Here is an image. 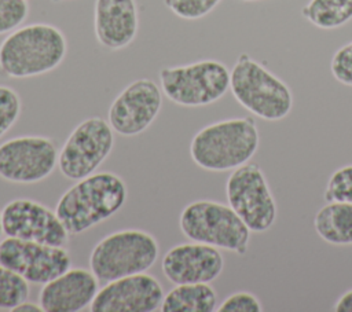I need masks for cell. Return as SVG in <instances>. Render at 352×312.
<instances>
[{
	"label": "cell",
	"mask_w": 352,
	"mask_h": 312,
	"mask_svg": "<svg viewBox=\"0 0 352 312\" xmlns=\"http://www.w3.org/2000/svg\"><path fill=\"white\" fill-rule=\"evenodd\" d=\"M126 197V184L118 175L94 172L63 192L55 213L69 234L78 235L116 214Z\"/></svg>",
	"instance_id": "cell-1"
},
{
	"label": "cell",
	"mask_w": 352,
	"mask_h": 312,
	"mask_svg": "<svg viewBox=\"0 0 352 312\" xmlns=\"http://www.w3.org/2000/svg\"><path fill=\"white\" fill-rule=\"evenodd\" d=\"M67 52L60 29L48 23H32L12 30L0 44V74L26 78L58 67Z\"/></svg>",
	"instance_id": "cell-2"
},
{
	"label": "cell",
	"mask_w": 352,
	"mask_h": 312,
	"mask_svg": "<svg viewBox=\"0 0 352 312\" xmlns=\"http://www.w3.org/2000/svg\"><path fill=\"white\" fill-rule=\"evenodd\" d=\"M258 140L253 118L223 120L195 133L190 144V155L202 169L231 170L246 164L256 154Z\"/></svg>",
	"instance_id": "cell-3"
},
{
	"label": "cell",
	"mask_w": 352,
	"mask_h": 312,
	"mask_svg": "<svg viewBox=\"0 0 352 312\" xmlns=\"http://www.w3.org/2000/svg\"><path fill=\"white\" fill-rule=\"evenodd\" d=\"M230 88L239 104L267 121L285 118L293 107L289 87L248 54H241L230 71Z\"/></svg>",
	"instance_id": "cell-4"
},
{
	"label": "cell",
	"mask_w": 352,
	"mask_h": 312,
	"mask_svg": "<svg viewBox=\"0 0 352 312\" xmlns=\"http://www.w3.org/2000/svg\"><path fill=\"white\" fill-rule=\"evenodd\" d=\"M157 239L142 230H121L100 239L89 254V268L107 283L151 268L158 258Z\"/></svg>",
	"instance_id": "cell-5"
},
{
	"label": "cell",
	"mask_w": 352,
	"mask_h": 312,
	"mask_svg": "<svg viewBox=\"0 0 352 312\" xmlns=\"http://www.w3.org/2000/svg\"><path fill=\"white\" fill-rule=\"evenodd\" d=\"M180 231L192 242L245 254L250 230L228 205L216 201H194L184 206L179 219Z\"/></svg>",
	"instance_id": "cell-6"
},
{
	"label": "cell",
	"mask_w": 352,
	"mask_h": 312,
	"mask_svg": "<svg viewBox=\"0 0 352 312\" xmlns=\"http://www.w3.org/2000/svg\"><path fill=\"white\" fill-rule=\"evenodd\" d=\"M160 84L170 102L184 107H199L224 96L230 88V71L224 63L205 59L183 66L162 67Z\"/></svg>",
	"instance_id": "cell-7"
},
{
	"label": "cell",
	"mask_w": 352,
	"mask_h": 312,
	"mask_svg": "<svg viewBox=\"0 0 352 312\" xmlns=\"http://www.w3.org/2000/svg\"><path fill=\"white\" fill-rule=\"evenodd\" d=\"M228 205L253 232H263L276 220V202L261 168L246 162L232 170L226 183Z\"/></svg>",
	"instance_id": "cell-8"
},
{
	"label": "cell",
	"mask_w": 352,
	"mask_h": 312,
	"mask_svg": "<svg viewBox=\"0 0 352 312\" xmlns=\"http://www.w3.org/2000/svg\"><path fill=\"white\" fill-rule=\"evenodd\" d=\"M113 132L110 124L100 117H89L80 122L58 154L60 173L70 180L92 175L113 150Z\"/></svg>",
	"instance_id": "cell-9"
},
{
	"label": "cell",
	"mask_w": 352,
	"mask_h": 312,
	"mask_svg": "<svg viewBox=\"0 0 352 312\" xmlns=\"http://www.w3.org/2000/svg\"><path fill=\"white\" fill-rule=\"evenodd\" d=\"M58 164V150L50 137L19 136L0 144V177L16 184H33L48 177Z\"/></svg>",
	"instance_id": "cell-10"
},
{
	"label": "cell",
	"mask_w": 352,
	"mask_h": 312,
	"mask_svg": "<svg viewBox=\"0 0 352 312\" xmlns=\"http://www.w3.org/2000/svg\"><path fill=\"white\" fill-rule=\"evenodd\" d=\"M70 256L63 246L7 236L0 242V265L12 269L29 283L44 285L70 268Z\"/></svg>",
	"instance_id": "cell-11"
},
{
	"label": "cell",
	"mask_w": 352,
	"mask_h": 312,
	"mask_svg": "<svg viewBox=\"0 0 352 312\" xmlns=\"http://www.w3.org/2000/svg\"><path fill=\"white\" fill-rule=\"evenodd\" d=\"M3 232L7 236L65 246L69 232L55 212L33 199H12L1 210Z\"/></svg>",
	"instance_id": "cell-12"
},
{
	"label": "cell",
	"mask_w": 352,
	"mask_h": 312,
	"mask_svg": "<svg viewBox=\"0 0 352 312\" xmlns=\"http://www.w3.org/2000/svg\"><path fill=\"white\" fill-rule=\"evenodd\" d=\"M160 87L150 78H139L126 85L109 109V124L122 136H135L146 131L161 110Z\"/></svg>",
	"instance_id": "cell-13"
},
{
	"label": "cell",
	"mask_w": 352,
	"mask_h": 312,
	"mask_svg": "<svg viewBox=\"0 0 352 312\" xmlns=\"http://www.w3.org/2000/svg\"><path fill=\"white\" fill-rule=\"evenodd\" d=\"M164 290L160 282L140 272L107 282L89 305L91 312H153L160 308Z\"/></svg>",
	"instance_id": "cell-14"
},
{
	"label": "cell",
	"mask_w": 352,
	"mask_h": 312,
	"mask_svg": "<svg viewBox=\"0 0 352 312\" xmlns=\"http://www.w3.org/2000/svg\"><path fill=\"white\" fill-rule=\"evenodd\" d=\"M224 258L217 247L192 242L170 247L162 257L161 269L173 285L209 283L223 271Z\"/></svg>",
	"instance_id": "cell-15"
},
{
	"label": "cell",
	"mask_w": 352,
	"mask_h": 312,
	"mask_svg": "<svg viewBox=\"0 0 352 312\" xmlns=\"http://www.w3.org/2000/svg\"><path fill=\"white\" fill-rule=\"evenodd\" d=\"M98 290L99 280L91 269L69 268L44 283L38 304L44 312H78L91 305Z\"/></svg>",
	"instance_id": "cell-16"
},
{
	"label": "cell",
	"mask_w": 352,
	"mask_h": 312,
	"mask_svg": "<svg viewBox=\"0 0 352 312\" xmlns=\"http://www.w3.org/2000/svg\"><path fill=\"white\" fill-rule=\"evenodd\" d=\"M139 29L135 0H95L94 32L98 43L111 51L129 45Z\"/></svg>",
	"instance_id": "cell-17"
},
{
	"label": "cell",
	"mask_w": 352,
	"mask_h": 312,
	"mask_svg": "<svg viewBox=\"0 0 352 312\" xmlns=\"http://www.w3.org/2000/svg\"><path fill=\"white\" fill-rule=\"evenodd\" d=\"M314 227L316 234L331 245H352V203L327 202L316 212Z\"/></svg>",
	"instance_id": "cell-18"
},
{
	"label": "cell",
	"mask_w": 352,
	"mask_h": 312,
	"mask_svg": "<svg viewBox=\"0 0 352 312\" xmlns=\"http://www.w3.org/2000/svg\"><path fill=\"white\" fill-rule=\"evenodd\" d=\"M162 312H213L216 291L209 283H183L169 290L160 305Z\"/></svg>",
	"instance_id": "cell-19"
},
{
	"label": "cell",
	"mask_w": 352,
	"mask_h": 312,
	"mask_svg": "<svg viewBox=\"0 0 352 312\" xmlns=\"http://www.w3.org/2000/svg\"><path fill=\"white\" fill-rule=\"evenodd\" d=\"M301 15L320 29H336L352 19V0H309Z\"/></svg>",
	"instance_id": "cell-20"
},
{
	"label": "cell",
	"mask_w": 352,
	"mask_h": 312,
	"mask_svg": "<svg viewBox=\"0 0 352 312\" xmlns=\"http://www.w3.org/2000/svg\"><path fill=\"white\" fill-rule=\"evenodd\" d=\"M29 282L12 269L0 265V309L12 311L28 300Z\"/></svg>",
	"instance_id": "cell-21"
},
{
	"label": "cell",
	"mask_w": 352,
	"mask_h": 312,
	"mask_svg": "<svg viewBox=\"0 0 352 312\" xmlns=\"http://www.w3.org/2000/svg\"><path fill=\"white\" fill-rule=\"evenodd\" d=\"M326 202L352 203V165H345L334 170L324 188Z\"/></svg>",
	"instance_id": "cell-22"
},
{
	"label": "cell",
	"mask_w": 352,
	"mask_h": 312,
	"mask_svg": "<svg viewBox=\"0 0 352 312\" xmlns=\"http://www.w3.org/2000/svg\"><path fill=\"white\" fill-rule=\"evenodd\" d=\"M22 109L21 98L15 89L0 85V137L16 122Z\"/></svg>",
	"instance_id": "cell-23"
},
{
	"label": "cell",
	"mask_w": 352,
	"mask_h": 312,
	"mask_svg": "<svg viewBox=\"0 0 352 312\" xmlns=\"http://www.w3.org/2000/svg\"><path fill=\"white\" fill-rule=\"evenodd\" d=\"M28 15V0H0V34L18 29Z\"/></svg>",
	"instance_id": "cell-24"
},
{
	"label": "cell",
	"mask_w": 352,
	"mask_h": 312,
	"mask_svg": "<svg viewBox=\"0 0 352 312\" xmlns=\"http://www.w3.org/2000/svg\"><path fill=\"white\" fill-rule=\"evenodd\" d=\"M221 0H164L175 15L183 19H199L209 14Z\"/></svg>",
	"instance_id": "cell-25"
},
{
	"label": "cell",
	"mask_w": 352,
	"mask_h": 312,
	"mask_svg": "<svg viewBox=\"0 0 352 312\" xmlns=\"http://www.w3.org/2000/svg\"><path fill=\"white\" fill-rule=\"evenodd\" d=\"M330 70L337 81L352 87V41L336 51L331 58Z\"/></svg>",
	"instance_id": "cell-26"
},
{
	"label": "cell",
	"mask_w": 352,
	"mask_h": 312,
	"mask_svg": "<svg viewBox=\"0 0 352 312\" xmlns=\"http://www.w3.org/2000/svg\"><path fill=\"white\" fill-rule=\"evenodd\" d=\"M219 312H261L263 305L256 296L248 291H238L228 296L217 308Z\"/></svg>",
	"instance_id": "cell-27"
},
{
	"label": "cell",
	"mask_w": 352,
	"mask_h": 312,
	"mask_svg": "<svg viewBox=\"0 0 352 312\" xmlns=\"http://www.w3.org/2000/svg\"><path fill=\"white\" fill-rule=\"evenodd\" d=\"M334 309L337 312H352V290L345 291L336 302Z\"/></svg>",
	"instance_id": "cell-28"
},
{
	"label": "cell",
	"mask_w": 352,
	"mask_h": 312,
	"mask_svg": "<svg viewBox=\"0 0 352 312\" xmlns=\"http://www.w3.org/2000/svg\"><path fill=\"white\" fill-rule=\"evenodd\" d=\"M14 312H40L43 311L40 304H34V302H30V301H23L21 302L19 305H16L14 309Z\"/></svg>",
	"instance_id": "cell-29"
},
{
	"label": "cell",
	"mask_w": 352,
	"mask_h": 312,
	"mask_svg": "<svg viewBox=\"0 0 352 312\" xmlns=\"http://www.w3.org/2000/svg\"><path fill=\"white\" fill-rule=\"evenodd\" d=\"M4 232H3V223H1V212H0V238H1V235H3Z\"/></svg>",
	"instance_id": "cell-30"
},
{
	"label": "cell",
	"mask_w": 352,
	"mask_h": 312,
	"mask_svg": "<svg viewBox=\"0 0 352 312\" xmlns=\"http://www.w3.org/2000/svg\"><path fill=\"white\" fill-rule=\"evenodd\" d=\"M54 3H59V1H62V0H52Z\"/></svg>",
	"instance_id": "cell-31"
},
{
	"label": "cell",
	"mask_w": 352,
	"mask_h": 312,
	"mask_svg": "<svg viewBox=\"0 0 352 312\" xmlns=\"http://www.w3.org/2000/svg\"><path fill=\"white\" fill-rule=\"evenodd\" d=\"M245 1H254V0H245Z\"/></svg>",
	"instance_id": "cell-32"
}]
</instances>
